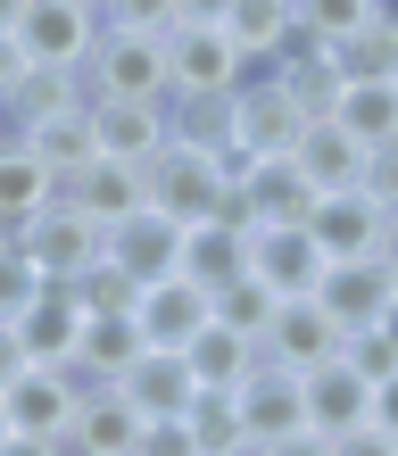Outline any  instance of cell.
Masks as SVG:
<instances>
[{"label": "cell", "instance_id": "cell-1", "mask_svg": "<svg viewBox=\"0 0 398 456\" xmlns=\"http://www.w3.org/2000/svg\"><path fill=\"white\" fill-rule=\"evenodd\" d=\"M232 150H207V142H175L150 158V208H167L175 224H199V216H232Z\"/></svg>", "mask_w": 398, "mask_h": 456}, {"label": "cell", "instance_id": "cell-2", "mask_svg": "<svg viewBox=\"0 0 398 456\" xmlns=\"http://www.w3.org/2000/svg\"><path fill=\"white\" fill-rule=\"evenodd\" d=\"M92 100H175V67H167V34H100L92 67H84Z\"/></svg>", "mask_w": 398, "mask_h": 456}, {"label": "cell", "instance_id": "cell-3", "mask_svg": "<svg viewBox=\"0 0 398 456\" xmlns=\"http://www.w3.org/2000/svg\"><path fill=\"white\" fill-rule=\"evenodd\" d=\"M100 34H109L100 0H25V17H17L25 59H34V67H67V75H84V67H92Z\"/></svg>", "mask_w": 398, "mask_h": 456}, {"label": "cell", "instance_id": "cell-4", "mask_svg": "<svg viewBox=\"0 0 398 456\" xmlns=\"http://www.w3.org/2000/svg\"><path fill=\"white\" fill-rule=\"evenodd\" d=\"M167 67H175V100H232L257 75L224 25H175L167 34Z\"/></svg>", "mask_w": 398, "mask_h": 456}, {"label": "cell", "instance_id": "cell-5", "mask_svg": "<svg viewBox=\"0 0 398 456\" xmlns=\"http://www.w3.org/2000/svg\"><path fill=\"white\" fill-rule=\"evenodd\" d=\"M307 125H315V117L290 100V84H282L274 67L249 75V84L232 92V150H241V158H290Z\"/></svg>", "mask_w": 398, "mask_h": 456}, {"label": "cell", "instance_id": "cell-6", "mask_svg": "<svg viewBox=\"0 0 398 456\" xmlns=\"http://www.w3.org/2000/svg\"><path fill=\"white\" fill-rule=\"evenodd\" d=\"M315 183L299 175V158H241L232 167V216L241 224H307Z\"/></svg>", "mask_w": 398, "mask_h": 456}, {"label": "cell", "instance_id": "cell-7", "mask_svg": "<svg viewBox=\"0 0 398 456\" xmlns=\"http://www.w3.org/2000/svg\"><path fill=\"white\" fill-rule=\"evenodd\" d=\"M133 324H142L150 348H191L216 324V290L191 282V274H158V282H142V299H133Z\"/></svg>", "mask_w": 398, "mask_h": 456}, {"label": "cell", "instance_id": "cell-8", "mask_svg": "<svg viewBox=\"0 0 398 456\" xmlns=\"http://www.w3.org/2000/svg\"><path fill=\"white\" fill-rule=\"evenodd\" d=\"M0 398H9V423H17V432L67 440L75 432V407H84V373H75V365H25Z\"/></svg>", "mask_w": 398, "mask_h": 456}, {"label": "cell", "instance_id": "cell-9", "mask_svg": "<svg viewBox=\"0 0 398 456\" xmlns=\"http://www.w3.org/2000/svg\"><path fill=\"white\" fill-rule=\"evenodd\" d=\"M324 240L307 224H249V274H265L282 290V299H315V282H324Z\"/></svg>", "mask_w": 398, "mask_h": 456}, {"label": "cell", "instance_id": "cell-10", "mask_svg": "<svg viewBox=\"0 0 398 456\" xmlns=\"http://www.w3.org/2000/svg\"><path fill=\"white\" fill-rule=\"evenodd\" d=\"M59 200H67V208H84L100 232H117L125 216H142V208H150V167H133V158H109V150H100Z\"/></svg>", "mask_w": 398, "mask_h": 456}, {"label": "cell", "instance_id": "cell-11", "mask_svg": "<svg viewBox=\"0 0 398 456\" xmlns=\"http://www.w3.org/2000/svg\"><path fill=\"white\" fill-rule=\"evenodd\" d=\"M50 208H59V175L34 158V142L25 133H0V232H34Z\"/></svg>", "mask_w": 398, "mask_h": 456}, {"label": "cell", "instance_id": "cell-12", "mask_svg": "<svg viewBox=\"0 0 398 456\" xmlns=\"http://www.w3.org/2000/svg\"><path fill=\"white\" fill-rule=\"evenodd\" d=\"M374 423V382L349 365V357H324V365H307V432H324V440H349Z\"/></svg>", "mask_w": 398, "mask_h": 456}, {"label": "cell", "instance_id": "cell-13", "mask_svg": "<svg viewBox=\"0 0 398 456\" xmlns=\"http://www.w3.org/2000/svg\"><path fill=\"white\" fill-rule=\"evenodd\" d=\"M25 240V249H34V265H42V274L50 282H75V274H92V265L100 257H109V232H100L92 216H84V208H50V216L34 224V232H17Z\"/></svg>", "mask_w": 398, "mask_h": 456}, {"label": "cell", "instance_id": "cell-14", "mask_svg": "<svg viewBox=\"0 0 398 456\" xmlns=\"http://www.w3.org/2000/svg\"><path fill=\"white\" fill-rule=\"evenodd\" d=\"M142 407L125 398V382H84V407H75V432H67V448L75 456H133L142 448Z\"/></svg>", "mask_w": 398, "mask_h": 456}, {"label": "cell", "instance_id": "cell-15", "mask_svg": "<svg viewBox=\"0 0 398 456\" xmlns=\"http://www.w3.org/2000/svg\"><path fill=\"white\" fill-rule=\"evenodd\" d=\"M241 423H249V448L282 440V432H307V373H290V365L265 357L241 382Z\"/></svg>", "mask_w": 398, "mask_h": 456}, {"label": "cell", "instance_id": "cell-16", "mask_svg": "<svg viewBox=\"0 0 398 456\" xmlns=\"http://www.w3.org/2000/svg\"><path fill=\"white\" fill-rule=\"evenodd\" d=\"M390 290H398V274H390L382 257H340V265H324L315 299H324V315H332L340 332H365V324L390 307Z\"/></svg>", "mask_w": 398, "mask_h": 456}, {"label": "cell", "instance_id": "cell-17", "mask_svg": "<svg viewBox=\"0 0 398 456\" xmlns=\"http://www.w3.org/2000/svg\"><path fill=\"white\" fill-rule=\"evenodd\" d=\"M92 133H100L109 158L150 167V158L175 142V109H167V100H92Z\"/></svg>", "mask_w": 398, "mask_h": 456}, {"label": "cell", "instance_id": "cell-18", "mask_svg": "<svg viewBox=\"0 0 398 456\" xmlns=\"http://www.w3.org/2000/svg\"><path fill=\"white\" fill-rule=\"evenodd\" d=\"M340 340H349V332L324 315V299H282V307H274V324H265V357L290 365V373H307V365L340 357Z\"/></svg>", "mask_w": 398, "mask_h": 456}, {"label": "cell", "instance_id": "cell-19", "mask_svg": "<svg viewBox=\"0 0 398 456\" xmlns=\"http://www.w3.org/2000/svg\"><path fill=\"white\" fill-rule=\"evenodd\" d=\"M382 224H390V216H382L365 191H324V200L307 208V232L324 240L332 265H340V257H374V249H382Z\"/></svg>", "mask_w": 398, "mask_h": 456}, {"label": "cell", "instance_id": "cell-20", "mask_svg": "<svg viewBox=\"0 0 398 456\" xmlns=\"http://www.w3.org/2000/svg\"><path fill=\"white\" fill-rule=\"evenodd\" d=\"M109 257L125 265L133 282H158V274H183V224L167 208H142V216H125L109 232Z\"/></svg>", "mask_w": 398, "mask_h": 456}, {"label": "cell", "instance_id": "cell-21", "mask_svg": "<svg viewBox=\"0 0 398 456\" xmlns=\"http://www.w3.org/2000/svg\"><path fill=\"white\" fill-rule=\"evenodd\" d=\"M183 274L207 282V290L241 282V274H249V224H241V216H199V224H183Z\"/></svg>", "mask_w": 398, "mask_h": 456}, {"label": "cell", "instance_id": "cell-22", "mask_svg": "<svg viewBox=\"0 0 398 456\" xmlns=\"http://www.w3.org/2000/svg\"><path fill=\"white\" fill-rule=\"evenodd\" d=\"M17 340L34 365H75V340H84V299H75V282H50L34 307L17 315Z\"/></svg>", "mask_w": 398, "mask_h": 456}, {"label": "cell", "instance_id": "cell-23", "mask_svg": "<svg viewBox=\"0 0 398 456\" xmlns=\"http://www.w3.org/2000/svg\"><path fill=\"white\" fill-rule=\"evenodd\" d=\"M290 158H299V175L315 183V200H324V191H357V183H365V142H357L349 125H332V117H315Z\"/></svg>", "mask_w": 398, "mask_h": 456}, {"label": "cell", "instance_id": "cell-24", "mask_svg": "<svg viewBox=\"0 0 398 456\" xmlns=\"http://www.w3.org/2000/svg\"><path fill=\"white\" fill-rule=\"evenodd\" d=\"M224 34L241 42V59L265 75V67H282L290 50H299V9H290V0H232Z\"/></svg>", "mask_w": 398, "mask_h": 456}, {"label": "cell", "instance_id": "cell-25", "mask_svg": "<svg viewBox=\"0 0 398 456\" xmlns=\"http://www.w3.org/2000/svg\"><path fill=\"white\" fill-rule=\"evenodd\" d=\"M142 357H150V340L133 315H84V340H75V373L84 382H125Z\"/></svg>", "mask_w": 398, "mask_h": 456}, {"label": "cell", "instance_id": "cell-26", "mask_svg": "<svg viewBox=\"0 0 398 456\" xmlns=\"http://www.w3.org/2000/svg\"><path fill=\"white\" fill-rule=\"evenodd\" d=\"M125 398H133L142 415H183V407L199 398V373H191L183 348H150V357L125 373Z\"/></svg>", "mask_w": 398, "mask_h": 456}, {"label": "cell", "instance_id": "cell-27", "mask_svg": "<svg viewBox=\"0 0 398 456\" xmlns=\"http://www.w3.org/2000/svg\"><path fill=\"white\" fill-rule=\"evenodd\" d=\"M183 357H191V373H199L207 390H241L249 373L265 365V340H257V332H232V324H207Z\"/></svg>", "mask_w": 398, "mask_h": 456}, {"label": "cell", "instance_id": "cell-28", "mask_svg": "<svg viewBox=\"0 0 398 456\" xmlns=\"http://www.w3.org/2000/svg\"><path fill=\"white\" fill-rule=\"evenodd\" d=\"M84 75H67V67H25V84L9 92V133H34L50 117H67V109H84Z\"/></svg>", "mask_w": 398, "mask_h": 456}, {"label": "cell", "instance_id": "cell-29", "mask_svg": "<svg viewBox=\"0 0 398 456\" xmlns=\"http://www.w3.org/2000/svg\"><path fill=\"white\" fill-rule=\"evenodd\" d=\"M25 142H34V158H42L50 175H59V191H67V183H75V175H84L92 158H100V133H92V100H84V109H67V117H50V125H34Z\"/></svg>", "mask_w": 398, "mask_h": 456}, {"label": "cell", "instance_id": "cell-30", "mask_svg": "<svg viewBox=\"0 0 398 456\" xmlns=\"http://www.w3.org/2000/svg\"><path fill=\"white\" fill-rule=\"evenodd\" d=\"M332 125H349L365 150H374V142H398V75H365V84H340Z\"/></svg>", "mask_w": 398, "mask_h": 456}, {"label": "cell", "instance_id": "cell-31", "mask_svg": "<svg viewBox=\"0 0 398 456\" xmlns=\"http://www.w3.org/2000/svg\"><path fill=\"white\" fill-rule=\"evenodd\" d=\"M183 423H191V440H199V456H249V423H241V390H207L199 382V398L183 407Z\"/></svg>", "mask_w": 398, "mask_h": 456}, {"label": "cell", "instance_id": "cell-32", "mask_svg": "<svg viewBox=\"0 0 398 456\" xmlns=\"http://www.w3.org/2000/svg\"><path fill=\"white\" fill-rule=\"evenodd\" d=\"M290 9H299V50H340L374 25V0H290Z\"/></svg>", "mask_w": 398, "mask_h": 456}, {"label": "cell", "instance_id": "cell-33", "mask_svg": "<svg viewBox=\"0 0 398 456\" xmlns=\"http://www.w3.org/2000/svg\"><path fill=\"white\" fill-rule=\"evenodd\" d=\"M274 307H282V290L265 282V274H241V282H224V290H216V324L257 332V340H265V324H274Z\"/></svg>", "mask_w": 398, "mask_h": 456}, {"label": "cell", "instance_id": "cell-34", "mask_svg": "<svg viewBox=\"0 0 398 456\" xmlns=\"http://www.w3.org/2000/svg\"><path fill=\"white\" fill-rule=\"evenodd\" d=\"M324 59L340 67V84H365V75H398V34H390V25L374 17L365 34H349L340 50H324Z\"/></svg>", "mask_w": 398, "mask_h": 456}, {"label": "cell", "instance_id": "cell-35", "mask_svg": "<svg viewBox=\"0 0 398 456\" xmlns=\"http://www.w3.org/2000/svg\"><path fill=\"white\" fill-rule=\"evenodd\" d=\"M42 290H50V274L34 265V249H25V240H0V324H17Z\"/></svg>", "mask_w": 398, "mask_h": 456}, {"label": "cell", "instance_id": "cell-36", "mask_svg": "<svg viewBox=\"0 0 398 456\" xmlns=\"http://www.w3.org/2000/svg\"><path fill=\"white\" fill-rule=\"evenodd\" d=\"M75 299H84V315H133V299H142V282H133L117 257H100L92 274H75Z\"/></svg>", "mask_w": 398, "mask_h": 456}, {"label": "cell", "instance_id": "cell-37", "mask_svg": "<svg viewBox=\"0 0 398 456\" xmlns=\"http://www.w3.org/2000/svg\"><path fill=\"white\" fill-rule=\"evenodd\" d=\"M340 357H349L365 382H390V373H398V340H390L382 324H365V332H349V340H340Z\"/></svg>", "mask_w": 398, "mask_h": 456}, {"label": "cell", "instance_id": "cell-38", "mask_svg": "<svg viewBox=\"0 0 398 456\" xmlns=\"http://www.w3.org/2000/svg\"><path fill=\"white\" fill-rule=\"evenodd\" d=\"M100 17H109L117 25V34H175V0H109V9H100Z\"/></svg>", "mask_w": 398, "mask_h": 456}, {"label": "cell", "instance_id": "cell-39", "mask_svg": "<svg viewBox=\"0 0 398 456\" xmlns=\"http://www.w3.org/2000/svg\"><path fill=\"white\" fill-rule=\"evenodd\" d=\"M357 191L374 200L382 216L398 208V142H374V150H365V183H357Z\"/></svg>", "mask_w": 398, "mask_h": 456}, {"label": "cell", "instance_id": "cell-40", "mask_svg": "<svg viewBox=\"0 0 398 456\" xmlns=\"http://www.w3.org/2000/svg\"><path fill=\"white\" fill-rule=\"evenodd\" d=\"M133 456H199V440H191V423H183V415H150Z\"/></svg>", "mask_w": 398, "mask_h": 456}, {"label": "cell", "instance_id": "cell-41", "mask_svg": "<svg viewBox=\"0 0 398 456\" xmlns=\"http://www.w3.org/2000/svg\"><path fill=\"white\" fill-rule=\"evenodd\" d=\"M25 67H34V59H25V42H17V34H0V109H9V92L25 84Z\"/></svg>", "mask_w": 398, "mask_h": 456}, {"label": "cell", "instance_id": "cell-42", "mask_svg": "<svg viewBox=\"0 0 398 456\" xmlns=\"http://www.w3.org/2000/svg\"><path fill=\"white\" fill-rule=\"evenodd\" d=\"M332 456H398V440L382 432V423H365V432H349V440H332Z\"/></svg>", "mask_w": 398, "mask_h": 456}, {"label": "cell", "instance_id": "cell-43", "mask_svg": "<svg viewBox=\"0 0 398 456\" xmlns=\"http://www.w3.org/2000/svg\"><path fill=\"white\" fill-rule=\"evenodd\" d=\"M249 456H332V440H324V432H282V440H265V448H249Z\"/></svg>", "mask_w": 398, "mask_h": 456}, {"label": "cell", "instance_id": "cell-44", "mask_svg": "<svg viewBox=\"0 0 398 456\" xmlns=\"http://www.w3.org/2000/svg\"><path fill=\"white\" fill-rule=\"evenodd\" d=\"M0 456H75L67 440H42V432H9L0 440Z\"/></svg>", "mask_w": 398, "mask_h": 456}, {"label": "cell", "instance_id": "cell-45", "mask_svg": "<svg viewBox=\"0 0 398 456\" xmlns=\"http://www.w3.org/2000/svg\"><path fill=\"white\" fill-rule=\"evenodd\" d=\"M25 365H34V357H25V340H17V324H0V390H9V382H17Z\"/></svg>", "mask_w": 398, "mask_h": 456}, {"label": "cell", "instance_id": "cell-46", "mask_svg": "<svg viewBox=\"0 0 398 456\" xmlns=\"http://www.w3.org/2000/svg\"><path fill=\"white\" fill-rule=\"evenodd\" d=\"M175 17H183V25H224L232 0H175Z\"/></svg>", "mask_w": 398, "mask_h": 456}, {"label": "cell", "instance_id": "cell-47", "mask_svg": "<svg viewBox=\"0 0 398 456\" xmlns=\"http://www.w3.org/2000/svg\"><path fill=\"white\" fill-rule=\"evenodd\" d=\"M374 423L398 440V373H390V382H374Z\"/></svg>", "mask_w": 398, "mask_h": 456}, {"label": "cell", "instance_id": "cell-48", "mask_svg": "<svg viewBox=\"0 0 398 456\" xmlns=\"http://www.w3.org/2000/svg\"><path fill=\"white\" fill-rule=\"evenodd\" d=\"M382 265H390V274H398V208H390V224H382V249H374Z\"/></svg>", "mask_w": 398, "mask_h": 456}, {"label": "cell", "instance_id": "cell-49", "mask_svg": "<svg viewBox=\"0 0 398 456\" xmlns=\"http://www.w3.org/2000/svg\"><path fill=\"white\" fill-rule=\"evenodd\" d=\"M17 17H25V0H0V34H17Z\"/></svg>", "mask_w": 398, "mask_h": 456}, {"label": "cell", "instance_id": "cell-50", "mask_svg": "<svg viewBox=\"0 0 398 456\" xmlns=\"http://www.w3.org/2000/svg\"><path fill=\"white\" fill-rule=\"evenodd\" d=\"M374 324H382V332H390V340H398V290H390V307H382V315H374Z\"/></svg>", "mask_w": 398, "mask_h": 456}, {"label": "cell", "instance_id": "cell-51", "mask_svg": "<svg viewBox=\"0 0 398 456\" xmlns=\"http://www.w3.org/2000/svg\"><path fill=\"white\" fill-rule=\"evenodd\" d=\"M374 17H382V25H390V34H398V0H374Z\"/></svg>", "mask_w": 398, "mask_h": 456}, {"label": "cell", "instance_id": "cell-52", "mask_svg": "<svg viewBox=\"0 0 398 456\" xmlns=\"http://www.w3.org/2000/svg\"><path fill=\"white\" fill-rule=\"evenodd\" d=\"M9 432H17V423H9V398H0V440H9Z\"/></svg>", "mask_w": 398, "mask_h": 456}, {"label": "cell", "instance_id": "cell-53", "mask_svg": "<svg viewBox=\"0 0 398 456\" xmlns=\"http://www.w3.org/2000/svg\"><path fill=\"white\" fill-rule=\"evenodd\" d=\"M0 133H9V109H0Z\"/></svg>", "mask_w": 398, "mask_h": 456}, {"label": "cell", "instance_id": "cell-54", "mask_svg": "<svg viewBox=\"0 0 398 456\" xmlns=\"http://www.w3.org/2000/svg\"><path fill=\"white\" fill-rule=\"evenodd\" d=\"M100 9H109V0H100Z\"/></svg>", "mask_w": 398, "mask_h": 456}, {"label": "cell", "instance_id": "cell-55", "mask_svg": "<svg viewBox=\"0 0 398 456\" xmlns=\"http://www.w3.org/2000/svg\"><path fill=\"white\" fill-rule=\"evenodd\" d=\"M0 240H9V232H0Z\"/></svg>", "mask_w": 398, "mask_h": 456}]
</instances>
